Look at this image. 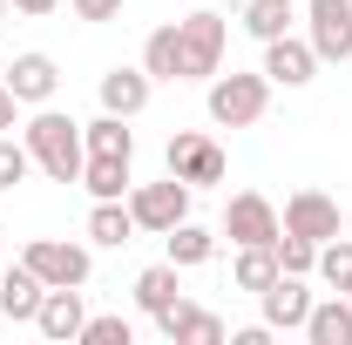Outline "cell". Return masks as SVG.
<instances>
[{"label": "cell", "mask_w": 352, "mask_h": 345, "mask_svg": "<svg viewBox=\"0 0 352 345\" xmlns=\"http://www.w3.org/2000/svg\"><path fill=\"white\" fill-rule=\"evenodd\" d=\"M258 304H264V325L271 332H305V318H311V291H305L298 271H278L258 291Z\"/></svg>", "instance_id": "obj_5"}, {"label": "cell", "mask_w": 352, "mask_h": 345, "mask_svg": "<svg viewBox=\"0 0 352 345\" xmlns=\"http://www.w3.org/2000/svg\"><path fill=\"white\" fill-rule=\"evenodd\" d=\"M332 291H346V298H352V271H346V278H339V285H332Z\"/></svg>", "instance_id": "obj_33"}, {"label": "cell", "mask_w": 352, "mask_h": 345, "mask_svg": "<svg viewBox=\"0 0 352 345\" xmlns=\"http://www.w3.org/2000/svg\"><path fill=\"white\" fill-rule=\"evenodd\" d=\"M305 14H311V54L352 61V0H305Z\"/></svg>", "instance_id": "obj_6"}, {"label": "cell", "mask_w": 352, "mask_h": 345, "mask_svg": "<svg viewBox=\"0 0 352 345\" xmlns=\"http://www.w3.org/2000/svg\"><path fill=\"white\" fill-rule=\"evenodd\" d=\"M14 7H21V14H54L61 0H14Z\"/></svg>", "instance_id": "obj_32"}, {"label": "cell", "mask_w": 352, "mask_h": 345, "mask_svg": "<svg viewBox=\"0 0 352 345\" xmlns=\"http://www.w3.org/2000/svg\"><path fill=\"white\" fill-rule=\"evenodd\" d=\"M176 47H183V82L217 75V61H223V14H190V21H176Z\"/></svg>", "instance_id": "obj_4"}, {"label": "cell", "mask_w": 352, "mask_h": 345, "mask_svg": "<svg viewBox=\"0 0 352 345\" xmlns=\"http://www.w3.org/2000/svg\"><path fill=\"white\" fill-rule=\"evenodd\" d=\"M311 271H318L325 285H339V278L352 271V244H346V237H325V244H318V264H311Z\"/></svg>", "instance_id": "obj_26"}, {"label": "cell", "mask_w": 352, "mask_h": 345, "mask_svg": "<svg viewBox=\"0 0 352 345\" xmlns=\"http://www.w3.org/2000/svg\"><path fill=\"white\" fill-rule=\"evenodd\" d=\"M0 129H14V88H0Z\"/></svg>", "instance_id": "obj_31"}, {"label": "cell", "mask_w": 352, "mask_h": 345, "mask_svg": "<svg viewBox=\"0 0 352 345\" xmlns=\"http://www.w3.org/2000/svg\"><path fill=\"white\" fill-rule=\"evenodd\" d=\"M285 21H292V7H285V0H251V7H244V27H251L258 41H278V34H285Z\"/></svg>", "instance_id": "obj_25"}, {"label": "cell", "mask_w": 352, "mask_h": 345, "mask_svg": "<svg viewBox=\"0 0 352 345\" xmlns=\"http://www.w3.org/2000/svg\"><path fill=\"white\" fill-rule=\"evenodd\" d=\"M311 68H318V54H311V41H292V34H278V41H264V75L285 88H305Z\"/></svg>", "instance_id": "obj_13"}, {"label": "cell", "mask_w": 352, "mask_h": 345, "mask_svg": "<svg viewBox=\"0 0 352 345\" xmlns=\"http://www.w3.org/2000/svg\"><path fill=\"white\" fill-rule=\"evenodd\" d=\"M271 102V75H217L210 82V122L223 129H251Z\"/></svg>", "instance_id": "obj_2"}, {"label": "cell", "mask_w": 352, "mask_h": 345, "mask_svg": "<svg viewBox=\"0 0 352 345\" xmlns=\"http://www.w3.org/2000/svg\"><path fill=\"white\" fill-rule=\"evenodd\" d=\"M28 170H34V156H28V142H7V135H0V190H14V183H28Z\"/></svg>", "instance_id": "obj_28"}, {"label": "cell", "mask_w": 352, "mask_h": 345, "mask_svg": "<svg viewBox=\"0 0 352 345\" xmlns=\"http://www.w3.org/2000/svg\"><path fill=\"white\" fill-rule=\"evenodd\" d=\"M82 190L102 203V197H122L129 190V156H88L82 163Z\"/></svg>", "instance_id": "obj_20"}, {"label": "cell", "mask_w": 352, "mask_h": 345, "mask_svg": "<svg viewBox=\"0 0 352 345\" xmlns=\"http://www.w3.org/2000/svg\"><path fill=\"white\" fill-rule=\"evenodd\" d=\"M278 210L264 203L258 190H244V197H230V210H223V237L230 244H278Z\"/></svg>", "instance_id": "obj_9"}, {"label": "cell", "mask_w": 352, "mask_h": 345, "mask_svg": "<svg viewBox=\"0 0 352 345\" xmlns=\"http://www.w3.org/2000/svg\"><path fill=\"white\" fill-rule=\"evenodd\" d=\"M75 14H82V21H116L122 0H75Z\"/></svg>", "instance_id": "obj_30"}, {"label": "cell", "mask_w": 352, "mask_h": 345, "mask_svg": "<svg viewBox=\"0 0 352 345\" xmlns=\"http://www.w3.org/2000/svg\"><path fill=\"white\" fill-rule=\"evenodd\" d=\"M278 271V244H237V291H264Z\"/></svg>", "instance_id": "obj_23"}, {"label": "cell", "mask_w": 352, "mask_h": 345, "mask_svg": "<svg viewBox=\"0 0 352 345\" xmlns=\"http://www.w3.org/2000/svg\"><path fill=\"white\" fill-rule=\"evenodd\" d=\"M28 156L41 163L54 183H82V163H88V142H82V122H68L61 109H47L28 122Z\"/></svg>", "instance_id": "obj_1"}, {"label": "cell", "mask_w": 352, "mask_h": 345, "mask_svg": "<svg viewBox=\"0 0 352 345\" xmlns=\"http://www.w3.org/2000/svg\"><path fill=\"white\" fill-rule=\"evenodd\" d=\"M7 88H14V102H54V88H61V75H54V61L47 54H14V68H7Z\"/></svg>", "instance_id": "obj_14"}, {"label": "cell", "mask_w": 352, "mask_h": 345, "mask_svg": "<svg viewBox=\"0 0 352 345\" xmlns=\"http://www.w3.org/2000/svg\"><path fill=\"white\" fill-rule=\"evenodd\" d=\"M129 216H135V230H163V237H170L176 223L190 216V183H183V176L142 183V190L129 197Z\"/></svg>", "instance_id": "obj_3"}, {"label": "cell", "mask_w": 352, "mask_h": 345, "mask_svg": "<svg viewBox=\"0 0 352 345\" xmlns=\"http://www.w3.org/2000/svg\"><path fill=\"white\" fill-rule=\"evenodd\" d=\"M278 264L305 278L311 264H318V244H311V237H292V230H278Z\"/></svg>", "instance_id": "obj_27"}, {"label": "cell", "mask_w": 352, "mask_h": 345, "mask_svg": "<svg viewBox=\"0 0 352 345\" xmlns=\"http://www.w3.org/2000/svg\"><path fill=\"white\" fill-rule=\"evenodd\" d=\"M183 298V285H176V264H149L142 278H135V304L156 318V311H170V304Z\"/></svg>", "instance_id": "obj_21"}, {"label": "cell", "mask_w": 352, "mask_h": 345, "mask_svg": "<svg viewBox=\"0 0 352 345\" xmlns=\"http://www.w3.org/2000/svg\"><path fill=\"white\" fill-rule=\"evenodd\" d=\"M305 339H311V345H352V298H346V291H339V298H325V304H311Z\"/></svg>", "instance_id": "obj_17"}, {"label": "cell", "mask_w": 352, "mask_h": 345, "mask_svg": "<svg viewBox=\"0 0 352 345\" xmlns=\"http://www.w3.org/2000/svg\"><path fill=\"white\" fill-rule=\"evenodd\" d=\"M142 68H149V82H183V47H176V27H156V34L142 41Z\"/></svg>", "instance_id": "obj_22"}, {"label": "cell", "mask_w": 352, "mask_h": 345, "mask_svg": "<svg viewBox=\"0 0 352 345\" xmlns=\"http://www.w3.org/2000/svg\"><path fill=\"white\" fill-rule=\"evenodd\" d=\"M88 237H95V244H129V237H135L129 203H122V197H102V203L88 210Z\"/></svg>", "instance_id": "obj_19"}, {"label": "cell", "mask_w": 352, "mask_h": 345, "mask_svg": "<svg viewBox=\"0 0 352 345\" xmlns=\"http://www.w3.org/2000/svg\"><path fill=\"white\" fill-rule=\"evenodd\" d=\"M170 176H183L190 190H204V183H223V149L210 135H170Z\"/></svg>", "instance_id": "obj_8"}, {"label": "cell", "mask_w": 352, "mask_h": 345, "mask_svg": "<svg viewBox=\"0 0 352 345\" xmlns=\"http://www.w3.org/2000/svg\"><path fill=\"white\" fill-rule=\"evenodd\" d=\"M285 7H298V0H285Z\"/></svg>", "instance_id": "obj_35"}, {"label": "cell", "mask_w": 352, "mask_h": 345, "mask_svg": "<svg viewBox=\"0 0 352 345\" xmlns=\"http://www.w3.org/2000/svg\"><path fill=\"white\" fill-rule=\"evenodd\" d=\"M82 339H88V345H129V339H135V325H129V318H88Z\"/></svg>", "instance_id": "obj_29"}, {"label": "cell", "mask_w": 352, "mask_h": 345, "mask_svg": "<svg viewBox=\"0 0 352 345\" xmlns=\"http://www.w3.org/2000/svg\"><path fill=\"white\" fill-rule=\"evenodd\" d=\"M102 109L109 115H142L149 109V68H109L102 75Z\"/></svg>", "instance_id": "obj_15"}, {"label": "cell", "mask_w": 352, "mask_h": 345, "mask_svg": "<svg viewBox=\"0 0 352 345\" xmlns=\"http://www.w3.org/2000/svg\"><path fill=\"white\" fill-rule=\"evenodd\" d=\"M21 264H28L41 285H88V251L82 244H61V237H34Z\"/></svg>", "instance_id": "obj_7"}, {"label": "cell", "mask_w": 352, "mask_h": 345, "mask_svg": "<svg viewBox=\"0 0 352 345\" xmlns=\"http://www.w3.org/2000/svg\"><path fill=\"white\" fill-rule=\"evenodd\" d=\"M82 142H88V156H135V135H129V115H95L82 129Z\"/></svg>", "instance_id": "obj_18"}, {"label": "cell", "mask_w": 352, "mask_h": 345, "mask_svg": "<svg viewBox=\"0 0 352 345\" xmlns=\"http://www.w3.org/2000/svg\"><path fill=\"white\" fill-rule=\"evenodd\" d=\"M0 197H7V190H0Z\"/></svg>", "instance_id": "obj_37"}, {"label": "cell", "mask_w": 352, "mask_h": 345, "mask_svg": "<svg viewBox=\"0 0 352 345\" xmlns=\"http://www.w3.org/2000/svg\"><path fill=\"white\" fill-rule=\"evenodd\" d=\"M41 298H47V285L28 271V264H14V271H0V311L7 318H28L34 325V311H41Z\"/></svg>", "instance_id": "obj_16"}, {"label": "cell", "mask_w": 352, "mask_h": 345, "mask_svg": "<svg viewBox=\"0 0 352 345\" xmlns=\"http://www.w3.org/2000/svg\"><path fill=\"white\" fill-rule=\"evenodd\" d=\"M0 21H7V0H0Z\"/></svg>", "instance_id": "obj_34"}, {"label": "cell", "mask_w": 352, "mask_h": 345, "mask_svg": "<svg viewBox=\"0 0 352 345\" xmlns=\"http://www.w3.org/2000/svg\"><path fill=\"white\" fill-rule=\"evenodd\" d=\"M285 230H292V237H311V244H325V237L346 230V216H339V203H332L325 190H298V197L285 203Z\"/></svg>", "instance_id": "obj_10"}, {"label": "cell", "mask_w": 352, "mask_h": 345, "mask_svg": "<svg viewBox=\"0 0 352 345\" xmlns=\"http://www.w3.org/2000/svg\"><path fill=\"white\" fill-rule=\"evenodd\" d=\"M34 325H41V339H82L88 311H82V285H47L41 311H34Z\"/></svg>", "instance_id": "obj_11"}, {"label": "cell", "mask_w": 352, "mask_h": 345, "mask_svg": "<svg viewBox=\"0 0 352 345\" xmlns=\"http://www.w3.org/2000/svg\"><path fill=\"white\" fill-rule=\"evenodd\" d=\"M210 258H217V237H210L204 223L183 216V223L170 230V264H210Z\"/></svg>", "instance_id": "obj_24"}, {"label": "cell", "mask_w": 352, "mask_h": 345, "mask_svg": "<svg viewBox=\"0 0 352 345\" xmlns=\"http://www.w3.org/2000/svg\"><path fill=\"white\" fill-rule=\"evenodd\" d=\"M156 332L176 345H223V318H210V311H197V304L176 298L170 311H156Z\"/></svg>", "instance_id": "obj_12"}, {"label": "cell", "mask_w": 352, "mask_h": 345, "mask_svg": "<svg viewBox=\"0 0 352 345\" xmlns=\"http://www.w3.org/2000/svg\"><path fill=\"white\" fill-rule=\"evenodd\" d=\"M0 271H7V258H0Z\"/></svg>", "instance_id": "obj_36"}]
</instances>
